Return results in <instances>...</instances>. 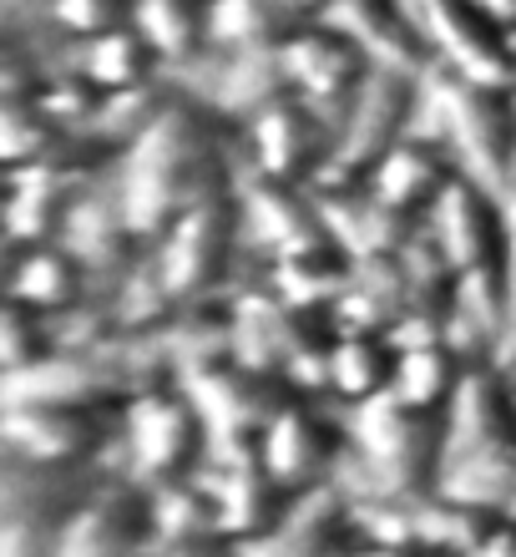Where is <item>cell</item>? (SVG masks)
Returning <instances> with one entry per match:
<instances>
[{
  "label": "cell",
  "instance_id": "35",
  "mask_svg": "<svg viewBox=\"0 0 516 557\" xmlns=\"http://www.w3.org/2000/svg\"><path fill=\"white\" fill-rule=\"evenodd\" d=\"M133 21V0H46V26L61 41H87L102 30H117Z\"/></svg>",
  "mask_w": 516,
  "mask_h": 557
},
{
  "label": "cell",
  "instance_id": "18",
  "mask_svg": "<svg viewBox=\"0 0 516 557\" xmlns=\"http://www.w3.org/2000/svg\"><path fill=\"white\" fill-rule=\"evenodd\" d=\"M106 467H56V461H26V456L0 451V522H41V528H66L87 507Z\"/></svg>",
  "mask_w": 516,
  "mask_h": 557
},
{
  "label": "cell",
  "instance_id": "32",
  "mask_svg": "<svg viewBox=\"0 0 516 557\" xmlns=\"http://www.w3.org/2000/svg\"><path fill=\"white\" fill-rule=\"evenodd\" d=\"M304 26L284 0H207L213 51H279Z\"/></svg>",
  "mask_w": 516,
  "mask_h": 557
},
{
  "label": "cell",
  "instance_id": "22",
  "mask_svg": "<svg viewBox=\"0 0 516 557\" xmlns=\"http://www.w3.org/2000/svg\"><path fill=\"white\" fill-rule=\"evenodd\" d=\"M360 543H365L360 517H354L350 497L329 482L314 492H294L279 528L243 547V557H350Z\"/></svg>",
  "mask_w": 516,
  "mask_h": 557
},
{
  "label": "cell",
  "instance_id": "44",
  "mask_svg": "<svg viewBox=\"0 0 516 557\" xmlns=\"http://www.w3.org/2000/svg\"><path fill=\"white\" fill-rule=\"evenodd\" d=\"M512 517H516V507H512Z\"/></svg>",
  "mask_w": 516,
  "mask_h": 557
},
{
  "label": "cell",
  "instance_id": "17",
  "mask_svg": "<svg viewBox=\"0 0 516 557\" xmlns=\"http://www.w3.org/2000/svg\"><path fill=\"white\" fill-rule=\"evenodd\" d=\"M234 203H238V228H243V244L249 253L264 264L274 253L304 249L325 234V219H319V203H314V188H299V183H274V177L243 173L234 177Z\"/></svg>",
  "mask_w": 516,
  "mask_h": 557
},
{
  "label": "cell",
  "instance_id": "41",
  "mask_svg": "<svg viewBox=\"0 0 516 557\" xmlns=\"http://www.w3.org/2000/svg\"><path fill=\"white\" fill-rule=\"evenodd\" d=\"M284 5H289V11H294L299 21H325L335 0H284Z\"/></svg>",
  "mask_w": 516,
  "mask_h": 557
},
{
  "label": "cell",
  "instance_id": "34",
  "mask_svg": "<svg viewBox=\"0 0 516 557\" xmlns=\"http://www.w3.org/2000/svg\"><path fill=\"white\" fill-rule=\"evenodd\" d=\"M56 350L61 345H56L51 314L5 299V320H0V381H5V375H21V370H30V366H41V360H51Z\"/></svg>",
  "mask_w": 516,
  "mask_h": 557
},
{
  "label": "cell",
  "instance_id": "19",
  "mask_svg": "<svg viewBox=\"0 0 516 557\" xmlns=\"http://www.w3.org/2000/svg\"><path fill=\"white\" fill-rule=\"evenodd\" d=\"M198 476H203L207 497H213L218 532L228 537V543H238V547L268 537V532L279 528V517L289 512V502H294V492H289L284 482H274L259 456H218V451H207V461H203Z\"/></svg>",
  "mask_w": 516,
  "mask_h": 557
},
{
  "label": "cell",
  "instance_id": "9",
  "mask_svg": "<svg viewBox=\"0 0 516 557\" xmlns=\"http://www.w3.org/2000/svg\"><path fill=\"white\" fill-rule=\"evenodd\" d=\"M177 385L198 400V411L207 421V436H213L207 451H218V456H259L264 425L274 421V411H279L284 400L294 396L279 375L243 366L234 355L188 370Z\"/></svg>",
  "mask_w": 516,
  "mask_h": 557
},
{
  "label": "cell",
  "instance_id": "20",
  "mask_svg": "<svg viewBox=\"0 0 516 557\" xmlns=\"http://www.w3.org/2000/svg\"><path fill=\"white\" fill-rule=\"evenodd\" d=\"M314 203H319V219H325V234L350 259H385V253H400L420 234V223L380 203L365 177H319Z\"/></svg>",
  "mask_w": 516,
  "mask_h": 557
},
{
  "label": "cell",
  "instance_id": "13",
  "mask_svg": "<svg viewBox=\"0 0 516 557\" xmlns=\"http://www.w3.org/2000/svg\"><path fill=\"white\" fill-rule=\"evenodd\" d=\"M456 274L506 264V193L461 173L420 223Z\"/></svg>",
  "mask_w": 516,
  "mask_h": 557
},
{
  "label": "cell",
  "instance_id": "30",
  "mask_svg": "<svg viewBox=\"0 0 516 557\" xmlns=\"http://www.w3.org/2000/svg\"><path fill=\"white\" fill-rule=\"evenodd\" d=\"M133 26L163 57L173 82H188L213 57L207 41V0H133Z\"/></svg>",
  "mask_w": 516,
  "mask_h": 557
},
{
  "label": "cell",
  "instance_id": "3",
  "mask_svg": "<svg viewBox=\"0 0 516 557\" xmlns=\"http://www.w3.org/2000/svg\"><path fill=\"white\" fill-rule=\"evenodd\" d=\"M344 425H350V451L340 461L335 486L350 502L411 497L441 482L445 416L411 411L395 396H380L344 411Z\"/></svg>",
  "mask_w": 516,
  "mask_h": 557
},
{
  "label": "cell",
  "instance_id": "42",
  "mask_svg": "<svg viewBox=\"0 0 516 557\" xmlns=\"http://www.w3.org/2000/svg\"><path fill=\"white\" fill-rule=\"evenodd\" d=\"M502 366H506V375H512V385H516V345H512V355H506Z\"/></svg>",
  "mask_w": 516,
  "mask_h": 557
},
{
  "label": "cell",
  "instance_id": "11",
  "mask_svg": "<svg viewBox=\"0 0 516 557\" xmlns=\"http://www.w3.org/2000/svg\"><path fill=\"white\" fill-rule=\"evenodd\" d=\"M350 451V425L344 411L329 406L319 396H289L274 411V421L259 436V461L274 482H284L289 492H314L340 476V461Z\"/></svg>",
  "mask_w": 516,
  "mask_h": 557
},
{
  "label": "cell",
  "instance_id": "37",
  "mask_svg": "<svg viewBox=\"0 0 516 557\" xmlns=\"http://www.w3.org/2000/svg\"><path fill=\"white\" fill-rule=\"evenodd\" d=\"M152 557H243V547L228 537H207V543H183V547H158Z\"/></svg>",
  "mask_w": 516,
  "mask_h": 557
},
{
  "label": "cell",
  "instance_id": "39",
  "mask_svg": "<svg viewBox=\"0 0 516 557\" xmlns=\"http://www.w3.org/2000/svg\"><path fill=\"white\" fill-rule=\"evenodd\" d=\"M476 5H481V11H487L496 26H506L516 36V0H476Z\"/></svg>",
  "mask_w": 516,
  "mask_h": 557
},
{
  "label": "cell",
  "instance_id": "15",
  "mask_svg": "<svg viewBox=\"0 0 516 557\" xmlns=\"http://www.w3.org/2000/svg\"><path fill=\"white\" fill-rule=\"evenodd\" d=\"M112 162H41V168H5V244H46L61 238L81 193Z\"/></svg>",
  "mask_w": 516,
  "mask_h": 557
},
{
  "label": "cell",
  "instance_id": "38",
  "mask_svg": "<svg viewBox=\"0 0 516 557\" xmlns=\"http://www.w3.org/2000/svg\"><path fill=\"white\" fill-rule=\"evenodd\" d=\"M506 284H512V309H516V183L506 188Z\"/></svg>",
  "mask_w": 516,
  "mask_h": 557
},
{
  "label": "cell",
  "instance_id": "33",
  "mask_svg": "<svg viewBox=\"0 0 516 557\" xmlns=\"http://www.w3.org/2000/svg\"><path fill=\"white\" fill-rule=\"evenodd\" d=\"M152 497V528H158V547H183V543H207L223 537L218 532V512L207 497L203 476L188 482H167V486H148Z\"/></svg>",
  "mask_w": 516,
  "mask_h": 557
},
{
  "label": "cell",
  "instance_id": "14",
  "mask_svg": "<svg viewBox=\"0 0 516 557\" xmlns=\"http://www.w3.org/2000/svg\"><path fill=\"white\" fill-rule=\"evenodd\" d=\"M279 57H284L289 91L304 97L310 107H319L335 122L344 117V107L354 102V91L365 87V76H369V57L340 26H329V21H304L279 46Z\"/></svg>",
  "mask_w": 516,
  "mask_h": 557
},
{
  "label": "cell",
  "instance_id": "21",
  "mask_svg": "<svg viewBox=\"0 0 516 557\" xmlns=\"http://www.w3.org/2000/svg\"><path fill=\"white\" fill-rule=\"evenodd\" d=\"M61 244L97 274L102 289L117 284V278L148 253V238L137 234V223L127 219V208H122L117 188H112V168L81 193V203L72 208V219L61 228Z\"/></svg>",
  "mask_w": 516,
  "mask_h": 557
},
{
  "label": "cell",
  "instance_id": "36",
  "mask_svg": "<svg viewBox=\"0 0 516 557\" xmlns=\"http://www.w3.org/2000/svg\"><path fill=\"white\" fill-rule=\"evenodd\" d=\"M466 557H516V517L512 512H491L476 547Z\"/></svg>",
  "mask_w": 516,
  "mask_h": 557
},
{
  "label": "cell",
  "instance_id": "16",
  "mask_svg": "<svg viewBox=\"0 0 516 557\" xmlns=\"http://www.w3.org/2000/svg\"><path fill=\"white\" fill-rule=\"evenodd\" d=\"M158 528H152L148 486L127 476H106L102 492L66 522L56 557H152Z\"/></svg>",
  "mask_w": 516,
  "mask_h": 557
},
{
  "label": "cell",
  "instance_id": "5",
  "mask_svg": "<svg viewBox=\"0 0 516 557\" xmlns=\"http://www.w3.org/2000/svg\"><path fill=\"white\" fill-rule=\"evenodd\" d=\"M249 259L243 228H238L234 188L192 203L148 244V264L173 299V309L213 305L238 289V264Z\"/></svg>",
  "mask_w": 516,
  "mask_h": 557
},
{
  "label": "cell",
  "instance_id": "40",
  "mask_svg": "<svg viewBox=\"0 0 516 557\" xmlns=\"http://www.w3.org/2000/svg\"><path fill=\"white\" fill-rule=\"evenodd\" d=\"M350 557H436V553H420V547H385V543H360Z\"/></svg>",
  "mask_w": 516,
  "mask_h": 557
},
{
  "label": "cell",
  "instance_id": "31",
  "mask_svg": "<svg viewBox=\"0 0 516 557\" xmlns=\"http://www.w3.org/2000/svg\"><path fill=\"white\" fill-rule=\"evenodd\" d=\"M395 381H390V396L411 411H430L445 416L451 400L461 396V385L471 375V366L461 360L445 339H395Z\"/></svg>",
  "mask_w": 516,
  "mask_h": 557
},
{
  "label": "cell",
  "instance_id": "6",
  "mask_svg": "<svg viewBox=\"0 0 516 557\" xmlns=\"http://www.w3.org/2000/svg\"><path fill=\"white\" fill-rule=\"evenodd\" d=\"M207 446H213V436H207L198 400L177 381H158L122 406L117 446L106 456V467H112V476H127L137 486H167L198 476L207 461Z\"/></svg>",
  "mask_w": 516,
  "mask_h": 557
},
{
  "label": "cell",
  "instance_id": "1",
  "mask_svg": "<svg viewBox=\"0 0 516 557\" xmlns=\"http://www.w3.org/2000/svg\"><path fill=\"white\" fill-rule=\"evenodd\" d=\"M238 177V137L218 122L198 97L173 87L163 112L112 158V188H117L137 234L158 238L173 219L213 193H228Z\"/></svg>",
  "mask_w": 516,
  "mask_h": 557
},
{
  "label": "cell",
  "instance_id": "25",
  "mask_svg": "<svg viewBox=\"0 0 516 557\" xmlns=\"http://www.w3.org/2000/svg\"><path fill=\"white\" fill-rule=\"evenodd\" d=\"M198 72H203V82L183 91L198 97L228 127H243L249 117H259L268 102H279L289 91L279 51H213Z\"/></svg>",
  "mask_w": 516,
  "mask_h": 557
},
{
  "label": "cell",
  "instance_id": "43",
  "mask_svg": "<svg viewBox=\"0 0 516 557\" xmlns=\"http://www.w3.org/2000/svg\"><path fill=\"white\" fill-rule=\"evenodd\" d=\"M512 91H516V51H512Z\"/></svg>",
  "mask_w": 516,
  "mask_h": 557
},
{
  "label": "cell",
  "instance_id": "4",
  "mask_svg": "<svg viewBox=\"0 0 516 557\" xmlns=\"http://www.w3.org/2000/svg\"><path fill=\"white\" fill-rule=\"evenodd\" d=\"M420 127L436 133L466 177L506 193L516 183V91L456 72H426Z\"/></svg>",
  "mask_w": 516,
  "mask_h": 557
},
{
  "label": "cell",
  "instance_id": "23",
  "mask_svg": "<svg viewBox=\"0 0 516 557\" xmlns=\"http://www.w3.org/2000/svg\"><path fill=\"white\" fill-rule=\"evenodd\" d=\"M456 177H461V168H456V158H451V147L436 133H426V127H415L405 143L390 147V152L369 168L365 183L380 203H390L411 223H426V213L441 203L445 188H451Z\"/></svg>",
  "mask_w": 516,
  "mask_h": 557
},
{
  "label": "cell",
  "instance_id": "27",
  "mask_svg": "<svg viewBox=\"0 0 516 557\" xmlns=\"http://www.w3.org/2000/svg\"><path fill=\"white\" fill-rule=\"evenodd\" d=\"M350 274H354L350 253H344L335 238H314V244H304V249H289V253L264 259L253 278H264L268 294H279L289 309L329 314L335 299L344 294V284H350Z\"/></svg>",
  "mask_w": 516,
  "mask_h": 557
},
{
  "label": "cell",
  "instance_id": "28",
  "mask_svg": "<svg viewBox=\"0 0 516 557\" xmlns=\"http://www.w3.org/2000/svg\"><path fill=\"white\" fill-rule=\"evenodd\" d=\"M66 66L81 72L97 91L106 97H122V91H142V87H163L173 82L163 66V57L148 46V36L127 21L117 30H102V36H87V41L66 46Z\"/></svg>",
  "mask_w": 516,
  "mask_h": 557
},
{
  "label": "cell",
  "instance_id": "24",
  "mask_svg": "<svg viewBox=\"0 0 516 557\" xmlns=\"http://www.w3.org/2000/svg\"><path fill=\"white\" fill-rule=\"evenodd\" d=\"M102 294L97 274L61 238L46 244H5V299L41 314H66Z\"/></svg>",
  "mask_w": 516,
  "mask_h": 557
},
{
  "label": "cell",
  "instance_id": "12",
  "mask_svg": "<svg viewBox=\"0 0 516 557\" xmlns=\"http://www.w3.org/2000/svg\"><path fill=\"white\" fill-rule=\"evenodd\" d=\"M411 11L420 36H426L430 72H456L471 82L512 87L516 36L496 26L476 0H411Z\"/></svg>",
  "mask_w": 516,
  "mask_h": 557
},
{
  "label": "cell",
  "instance_id": "7",
  "mask_svg": "<svg viewBox=\"0 0 516 557\" xmlns=\"http://www.w3.org/2000/svg\"><path fill=\"white\" fill-rule=\"evenodd\" d=\"M234 137H238V168H243V173L314 188V183L335 168L340 122L325 117L319 107H310L304 97H294V91H284L279 102H268L259 117L234 127Z\"/></svg>",
  "mask_w": 516,
  "mask_h": 557
},
{
  "label": "cell",
  "instance_id": "10",
  "mask_svg": "<svg viewBox=\"0 0 516 557\" xmlns=\"http://www.w3.org/2000/svg\"><path fill=\"white\" fill-rule=\"evenodd\" d=\"M420 112H426V76L369 66L365 87L344 107L340 137H335V168L325 177H365L390 147H400L420 127Z\"/></svg>",
  "mask_w": 516,
  "mask_h": 557
},
{
  "label": "cell",
  "instance_id": "29",
  "mask_svg": "<svg viewBox=\"0 0 516 557\" xmlns=\"http://www.w3.org/2000/svg\"><path fill=\"white\" fill-rule=\"evenodd\" d=\"M395 355L400 345L390 335H354V330H335L325 355V381H319V400L354 411L365 400L390 396L395 381Z\"/></svg>",
  "mask_w": 516,
  "mask_h": 557
},
{
  "label": "cell",
  "instance_id": "2",
  "mask_svg": "<svg viewBox=\"0 0 516 557\" xmlns=\"http://www.w3.org/2000/svg\"><path fill=\"white\" fill-rule=\"evenodd\" d=\"M436 486L487 512L516 507V385L506 366H476L451 400Z\"/></svg>",
  "mask_w": 516,
  "mask_h": 557
},
{
  "label": "cell",
  "instance_id": "8",
  "mask_svg": "<svg viewBox=\"0 0 516 557\" xmlns=\"http://www.w3.org/2000/svg\"><path fill=\"white\" fill-rule=\"evenodd\" d=\"M117 421L122 406L0 400V451L26 461H56V467H106L117 446Z\"/></svg>",
  "mask_w": 516,
  "mask_h": 557
},
{
  "label": "cell",
  "instance_id": "26",
  "mask_svg": "<svg viewBox=\"0 0 516 557\" xmlns=\"http://www.w3.org/2000/svg\"><path fill=\"white\" fill-rule=\"evenodd\" d=\"M329 26H340L360 51L369 57V66H395V72H430L426 36L415 26L411 0H335L325 15Z\"/></svg>",
  "mask_w": 516,
  "mask_h": 557
}]
</instances>
